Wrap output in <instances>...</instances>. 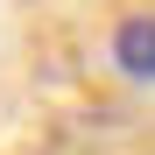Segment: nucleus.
<instances>
[{"instance_id":"1","label":"nucleus","mask_w":155,"mask_h":155,"mask_svg":"<svg viewBox=\"0 0 155 155\" xmlns=\"http://www.w3.org/2000/svg\"><path fill=\"white\" fill-rule=\"evenodd\" d=\"M113 64L141 85H155V14H127L113 28Z\"/></svg>"}]
</instances>
